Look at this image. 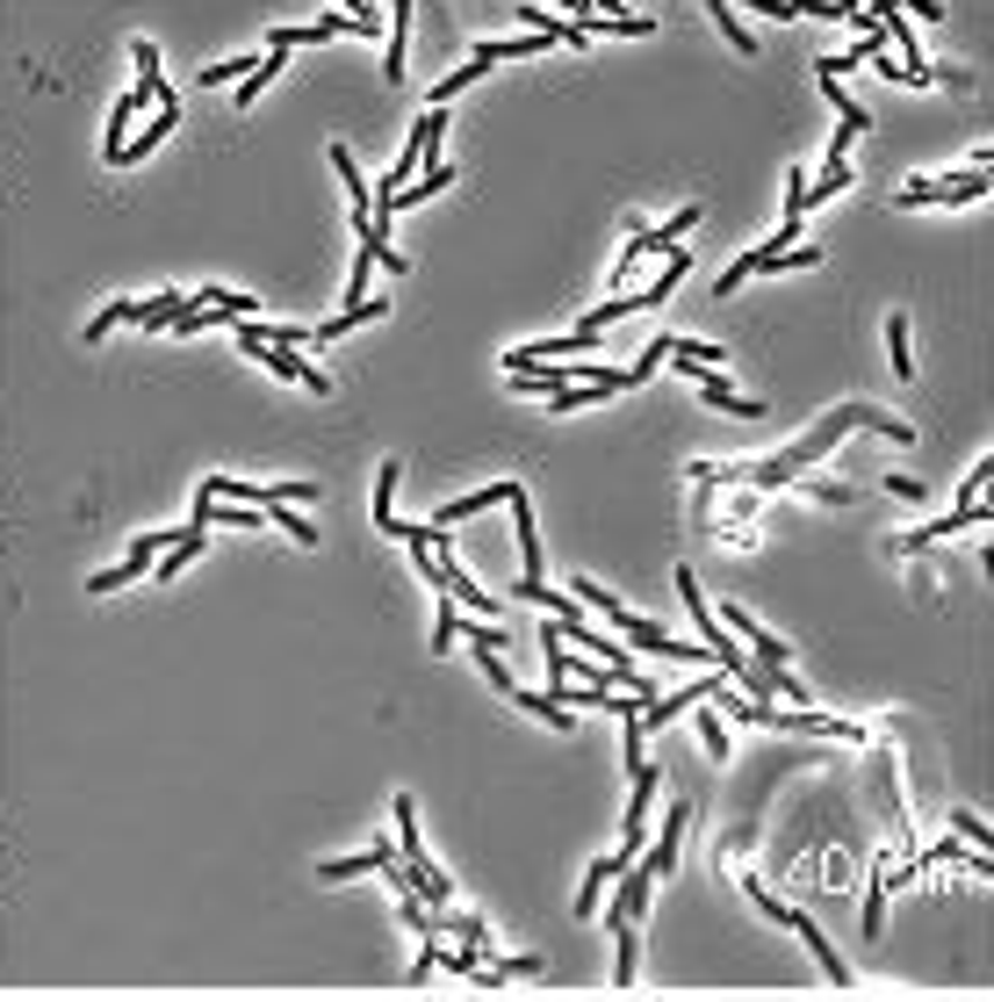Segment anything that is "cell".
<instances>
[{
  "instance_id": "6da1fadb",
  "label": "cell",
  "mask_w": 994,
  "mask_h": 1002,
  "mask_svg": "<svg viewBox=\"0 0 994 1002\" xmlns=\"http://www.w3.org/2000/svg\"><path fill=\"white\" fill-rule=\"evenodd\" d=\"M850 426H879L886 440H915V426L908 419H894V412H872V404H844V412H829L815 433H800L786 454H771V462H749V469H736V477H749L757 491H778V483H793V469H807V462H821V454L836 448Z\"/></svg>"
},
{
  "instance_id": "7a4b0ae2",
  "label": "cell",
  "mask_w": 994,
  "mask_h": 1002,
  "mask_svg": "<svg viewBox=\"0 0 994 1002\" xmlns=\"http://www.w3.org/2000/svg\"><path fill=\"white\" fill-rule=\"evenodd\" d=\"M577 599H584V606H599V613L613 620V628L627 635V642H641V649H649V657H678V664H707V657H713L707 642H670V635L656 628V620L627 613V606L613 599V591H606V584H591V577H577Z\"/></svg>"
},
{
  "instance_id": "3957f363",
  "label": "cell",
  "mask_w": 994,
  "mask_h": 1002,
  "mask_svg": "<svg viewBox=\"0 0 994 1002\" xmlns=\"http://www.w3.org/2000/svg\"><path fill=\"white\" fill-rule=\"evenodd\" d=\"M692 224H699V209L685 203V209H678V217H670V224H656V232H634V238H627V253H620V267H613V288H627V275H634V267L649 261V253H670V246H678L685 232H692Z\"/></svg>"
},
{
  "instance_id": "277c9868",
  "label": "cell",
  "mask_w": 994,
  "mask_h": 1002,
  "mask_svg": "<svg viewBox=\"0 0 994 1002\" xmlns=\"http://www.w3.org/2000/svg\"><path fill=\"white\" fill-rule=\"evenodd\" d=\"M987 195V166H966V174H944V180H908L900 188V209H923V203H981Z\"/></svg>"
},
{
  "instance_id": "5b68a950",
  "label": "cell",
  "mask_w": 994,
  "mask_h": 1002,
  "mask_svg": "<svg viewBox=\"0 0 994 1002\" xmlns=\"http://www.w3.org/2000/svg\"><path fill=\"white\" fill-rule=\"evenodd\" d=\"M958 527H994V512L981 505V498H958V505L952 512H944V520H929V527H915V534L908 541H900V549H929V541H944V534H958Z\"/></svg>"
},
{
  "instance_id": "8992f818",
  "label": "cell",
  "mask_w": 994,
  "mask_h": 1002,
  "mask_svg": "<svg viewBox=\"0 0 994 1002\" xmlns=\"http://www.w3.org/2000/svg\"><path fill=\"white\" fill-rule=\"evenodd\" d=\"M778 923H786V931H800V945H807V952H815V960H821V974H829V989H850V966H844V952H836L829 937H821L815 923L800 916V908H786V916H778Z\"/></svg>"
},
{
  "instance_id": "52a82bcc",
  "label": "cell",
  "mask_w": 994,
  "mask_h": 1002,
  "mask_svg": "<svg viewBox=\"0 0 994 1002\" xmlns=\"http://www.w3.org/2000/svg\"><path fill=\"white\" fill-rule=\"evenodd\" d=\"M174 124H180V101H174V95H166V101H159V109H151V124H145V130H137V138H124V145H116V151H109V159H116V166H130V159H145V151H151V145H159V138H166V130H174Z\"/></svg>"
},
{
  "instance_id": "ba28073f",
  "label": "cell",
  "mask_w": 994,
  "mask_h": 1002,
  "mask_svg": "<svg viewBox=\"0 0 994 1002\" xmlns=\"http://www.w3.org/2000/svg\"><path fill=\"white\" fill-rule=\"evenodd\" d=\"M390 844H368V852H361V858H325V865H317V880H332V887H339V880H361V873H390Z\"/></svg>"
},
{
  "instance_id": "9c48e42d",
  "label": "cell",
  "mask_w": 994,
  "mask_h": 1002,
  "mask_svg": "<svg viewBox=\"0 0 994 1002\" xmlns=\"http://www.w3.org/2000/svg\"><path fill=\"white\" fill-rule=\"evenodd\" d=\"M923 865H966V873H994V858L981 852V844H966V837H937L923 852Z\"/></svg>"
},
{
  "instance_id": "30bf717a",
  "label": "cell",
  "mask_w": 994,
  "mask_h": 1002,
  "mask_svg": "<svg viewBox=\"0 0 994 1002\" xmlns=\"http://www.w3.org/2000/svg\"><path fill=\"white\" fill-rule=\"evenodd\" d=\"M512 491H519V483H491V491H469V498H454V505H440V512H433V527H454V520H469V512H483V505H512Z\"/></svg>"
},
{
  "instance_id": "8fae6325",
  "label": "cell",
  "mask_w": 994,
  "mask_h": 1002,
  "mask_svg": "<svg viewBox=\"0 0 994 1002\" xmlns=\"http://www.w3.org/2000/svg\"><path fill=\"white\" fill-rule=\"evenodd\" d=\"M627 865H634V852H613V858H599V865H591V873H584V887H577V916H591V908H599L606 880L627 873Z\"/></svg>"
},
{
  "instance_id": "7c38bea8",
  "label": "cell",
  "mask_w": 994,
  "mask_h": 1002,
  "mask_svg": "<svg viewBox=\"0 0 994 1002\" xmlns=\"http://www.w3.org/2000/svg\"><path fill=\"white\" fill-rule=\"evenodd\" d=\"M180 311H195V296H137V317L130 325H145V332H166Z\"/></svg>"
},
{
  "instance_id": "4fadbf2b",
  "label": "cell",
  "mask_w": 994,
  "mask_h": 1002,
  "mask_svg": "<svg viewBox=\"0 0 994 1002\" xmlns=\"http://www.w3.org/2000/svg\"><path fill=\"white\" fill-rule=\"evenodd\" d=\"M685 815H692V808H685V800H678V808L663 815V837H656V852H649V873H670V865H678V844H685Z\"/></svg>"
},
{
  "instance_id": "5bb4252c",
  "label": "cell",
  "mask_w": 994,
  "mask_h": 1002,
  "mask_svg": "<svg viewBox=\"0 0 994 1002\" xmlns=\"http://www.w3.org/2000/svg\"><path fill=\"white\" fill-rule=\"evenodd\" d=\"M821 95H829V109H836V130H844V138H858V130H865V109L844 95V87H836V72H821Z\"/></svg>"
},
{
  "instance_id": "9a60e30c",
  "label": "cell",
  "mask_w": 994,
  "mask_h": 1002,
  "mask_svg": "<svg viewBox=\"0 0 994 1002\" xmlns=\"http://www.w3.org/2000/svg\"><path fill=\"white\" fill-rule=\"evenodd\" d=\"M375 527H382V534H396V462L375 469Z\"/></svg>"
},
{
  "instance_id": "2e32d148",
  "label": "cell",
  "mask_w": 994,
  "mask_h": 1002,
  "mask_svg": "<svg viewBox=\"0 0 994 1002\" xmlns=\"http://www.w3.org/2000/svg\"><path fill=\"white\" fill-rule=\"evenodd\" d=\"M707 14H713V22H721V37H728V43H736V51H742V58H749V51H757V37H749V29H742V14H736V8H728V0H713V8H707Z\"/></svg>"
},
{
  "instance_id": "e0dca14e",
  "label": "cell",
  "mask_w": 994,
  "mask_h": 1002,
  "mask_svg": "<svg viewBox=\"0 0 994 1002\" xmlns=\"http://www.w3.org/2000/svg\"><path fill=\"white\" fill-rule=\"evenodd\" d=\"M886 354H894V375H915V354H908V317H886Z\"/></svg>"
},
{
  "instance_id": "ac0fdd59",
  "label": "cell",
  "mask_w": 994,
  "mask_h": 1002,
  "mask_svg": "<svg viewBox=\"0 0 994 1002\" xmlns=\"http://www.w3.org/2000/svg\"><path fill=\"white\" fill-rule=\"evenodd\" d=\"M483 72H491V66H476V58H469V66H454V72H447V80H440V87H433V109H447V101H454V95H462V87H469V80H483Z\"/></svg>"
},
{
  "instance_id": "d6986e66",
  "label": "cell",
  "mask_w": 994,
  "mask_h": 1002,
  "mask_svg": "<svg viewBox=\"0 0 994 1002\" xmlns=\"http://www.w3.org/2000/svg\"><path fill=\"white\" fill-rule=\"evenodd\" d=\"M267 527H282V534H296V541H303V549H311V541H317V527H311V520H303V512H296V505H267Z\"/></svg>"
},
{
  "instance_id": "ffe728a7",
  "label": "cell",
  "mask_w": 994,
  "mask_h": 1002,
  "mask_svg": "<svg viewBox=\"0 0 994 1002\" xmlns=\"http://www.w3.org/2000/svg\"><path fill=\"white\" fill-rule=\"evenodd\" d=\"M404 29H411V8H396V22H390V58H382V72H390V80H404Z\"/></svg>"
},
{
  "instance_id": "44dd1931",
  "label": "cell",
  "mask_w": 994,
  "mask_h": 1002,
  "mask_svg": "<svg viewBox=\"0 0 994 1002\" xmlns=\"http://www.w3.org/2000/svg\"><path fill=\"white\" fill-rule=\"evenodd\" d=\"M137 317V296H124V303H109L101 317H87V340H109V325H130Z\"/></svg>"
},
{
  "instance_id": "7402d4cb",
  "label": "cell",
  "mask_w": 994,
  "mask_h": 1002,
  "mask_svg": "<svg viewBox=\"0 0 994 1002\" xmlns=\"http://www.w3.org/2000/svg\"><path fill=\"white\" fill-rule=\"evenodd\" d=\"M282 66H288V51H267V58H259V66L246 72V87H238V101H253V95H259V87H267L274 72H282Z\"/></svg>"
},
{
  "instance_id": "603a6c76",
  "label": "cell",
  "mask_w": 994,
  "mask_h": 1002,
  "mask_svg": "<svg viewBox=\"0 0 994 1002\" xmlns=\"http://www.w3.org/2000/svg\"><path fill=\"white\" fill-rule=\"evenodd\" d=\"M454 642H462V613H454V591H447V606L433 620V649H454Z\"/></svg>"
},
{
  "instance_id": "cb8c5ba5",
  "label": "cell",
  "mask_w": 994,
  "mask_h": 1002,
  "mask_svg": "<svg viewBox=\"0 0 994 1002\" xmlns=\"http://www.w3.org/2000/svg\"><path fill=\"white\" fill-rule=\"evenodd\" d=\"M879 931H886V880H872V894H865V937L879 945Z\"/></svg>"
},
{
  "instance_id": "d4e9b609",
  "label": "cell",
  "mask_w": 994,
  "mask_h": 1002,
  "mask_svg": "<svg viewBox=\"0 0 994 1002\" xmlns=\"http://www.w3.org/2000/svg\"><path fill=\"white\" fill-rule=\"evenodd\" d=\"M246 66H259V58H224V66H203V80H209V87H224V80H238Z\"/></svg>"
},
{
  "instance_id": "484cf974",
  "label": "cell",
  "mask_w": 994,
  "mask_h": 1002,
  "mask_svg": "<svg viewBox=\"0 0 994 1002\" xmlns=\"http://www.w3.org/2000/svg\"><path fill=\"white\" fill-rule=\"evenodd\" d=\"M699 736H707V757H728V728L713 715H699Z\"/></svg>"
},
{
  "instance_id": "4316f807",
  "label": "cell",
  "mask_w": 994,
  "mask_h": 1002,
  "mask_svg": "<svg viewBox=\"0 0 994 1002\" xmlns=\"http://www.w3.org/2000/svg\"><path fill=\"white\" fill-rule=\"evenodd\" d=\"M952 829H958V837H966V844H987V823H981V815H966V808L952 815Z\"/></svg>"
}]
</instances>
